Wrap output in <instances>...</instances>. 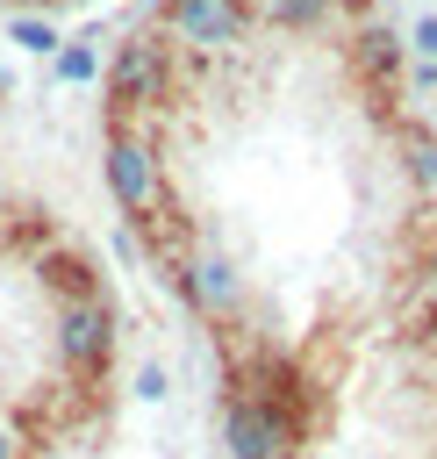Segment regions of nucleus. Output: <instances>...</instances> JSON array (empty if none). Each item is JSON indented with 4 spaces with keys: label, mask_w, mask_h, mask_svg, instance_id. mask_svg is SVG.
I'll list each match as a JSON object with an SVG mask.
<instances>
[{
    "label": "nucleus",
    "mask_w": 437,
    "mask_h": 459,
    "mask_svg": "<svg viewBox=\"0 0 437 459\" xmlns=\"http://www.w3.org/2000/svg\"><path fill=\"white\" fill-rule=\"evenodd\" d=\"M100 79H107V122H136V115H158L172 100L179 65H172V43L158 29H136L129 43H115Z\"/></svg>",
    "instance_id": "1"
},
{
    "label": "nucleus",
    "mask_w": 437,
    "mask_h": 459,
    "mask_svg": "<svg viewBox=\"0 0 437 459\" xmlns=\"http://www.w3.org/2000/svg\"><path fill=\"white\" fill-rule=\"evenodd\" d=\"M100 172H107V194L129 222H150L172 208V186H165V158H158V136L143 122H107V151H100Z\"/></svg>",
    "instance_id": "2"
},
{
    "label": "nucleus",
    "mask_w": 437,
    "mask_h": 459,
    "mask_svg": "<svg viewBox=\"0 0 437 459\" xmlns=\"http://www.w3.org/2000/svg\"><path fill=\"white\" fill-rule=\"evenodd\" d=\"M222 445H229V459H294L301 423H294V416H279L272 402H258V394L229 387V394H222Z\"/></svg>",
    "instance_id": "3"
},
{
    "label": "nucleus",
    "mask_w": 437,
    "mask_h": 459,
    "mask_svg": "<svg viewBox=\"0 0 437 459\" xmlns=\"http://www.w3.org/2000/svg\"><path fill=\"white\" fill-rule=\"evenodd\" d=\"M57 359H64L79 380H100V373L115 366V308H107V294L57 301Z\"/></svg>",
    "instance_id": "4"
},
{
    "label": "nucleus",
    "mask_w": 437,
    "mask_h": 459,
    "mask_svg": "<svg viewBox=\"0 0 437 459\" xmlns=\"http://www.w3.org/2000/svg\"><path fill=\"white\" fill-rule=\"evenodd\" d=\"M172 287L186 294V308L201 316V323H236L244 316V273L222 258V251H208V244H193L179 265H172Z\"/></svg>",
    "instance_id": "5"
},
{
    "label": "nucleus",
    "mask_w": 437,
    "mask_h": 459,
    "mask_svg": "<svg viewBox=\"0 0 437 459\" xmlns=\"http://www.w3.org/2000/svg\"><path fill=\"white\" fill-rule=\"evenodd\" d=\"M244 29H251L244 0H165L158 7V36L186 43V50H229V43H244Z\"/></svg>",
    "instance_id": "6"
},
{
    "label": "nucleus",
    "mask_w": 437,
    "mask_h": 459,
    "mask_svg": "<svg viewBox=\"0 0 437 459\" xmlns=\"http://www.w3.org/2000/svg\"><path fill=\"white\" fill-rule=\"evenodd\" d=\"M351 72L365 79V93L373 100H387V115H394V79H401V36L394 29H380V22H365L358 36H351Z\"/></svg>",
    "instance_id": "7"
},
{
    "label": "nucleus",
    "mask_w": 437,
    "mask_h": 459,
    "mask_svg": "<svg viewBox=\"0 0 437 459\" xmlns=\"http://www.w3.org/2000/svg\"><path fill=\"white\" fill-rule=\"evenodd\" d=\"M401 172L423 201H437V129L430 122H401Z\"/></svg>",
    "instance_id": "8"
},
{
    "label": "nucleus",
    "mask_w": 437,
    "mask_h": 459,
    "mask_svg": "<svg viewBox=\"0 0 437 459\" xmlns=\"http://www.w3.org/2000/svg\"><path fill=\"white\" fill-rule=\"evenodd\" d=\"M344 0H251V22H265V29H322L330 14H337Z\"/></svg>",
    "instance_id": "9"
},
{
    "label": "nucleus",
    "mask_w": 437,
    "mask_h": 459,
    "mask_svg": "<svg viewBox=\"0 0 437 459\" xmlns=\"http://www.w3.org/2000/svg\"><path fill=\"white\" fill-rule=\"evenodd\" d=\"M43 280L57 287V301H79V294H100V287H93V265H86L79 251H50V258H43Z\"/></svg>",
    "instance_id": "10"
},
{
    "label": "nucleus",
    "mask_w": 437,
    "mask_h": 459,
    "mask_svg": "<svg viewBox=\"0 0 437 459\" xmlns=\"http://www.w3.org/2000/svg\"><path fill=\"white\" fill-rule=\"evenodd\" d=\"M50 72H57L64 86H86V79H100V50H93V43H57Z\"/></svg>",
    "instance_id": "11"
},
{
    "label": "nucleus",
    "mask_w": 437,
    "mask_h": 459,
    "mask_svg": "<svg viewBox=\"0 0 437 459\" xmlns=\"http://www.w3.org/2000/svg\"><path fill=\"white\" fill-rule=\"evenodd\" d=\"M14 43H21L29 57H57V43H64V36H57L43 14H14Z\"/></svg>",
    "instance_id": "12"
},
{
    "label": "nucleus",
    "mask_w": 437,
    "mask_h": 459,
    "mask_svg": "<svg viewBox=\"0 0 437 459\" xmlns=\"http://www.w3.org/2000/svg\"><path fill=\"white\" fill-rule=\"evenodd\" d=\"M0 459H29V430L0 416Z\"/></svg>",
    "instance_id": "13"
},
{
    "label": "nucleus",
    "mask_w": 437,
    "mask_h": 459,
    "mask_svg": "<svg viewBox=\"0 0 437 459\" xmlns=\"http://www.w3.org/2000/svg\"><path fill=\"white\" fill-rule=\"evenodd\" d=\"M136 394H143V402H158V394H165V373H158V366H143V373H136Z\"/></svg>",
    "instance_id": "14"
},
{
    "label": "nucleus",
    "mask_w": 437,
    "mask_h": 459,
    "mask_svg": "<svg viewBox=\"0 0 437 459\" xmlns=\"http://www.w3.org/2000/svg\"><path fill=\"white\" fill-rule=\"evenodd\" d=\"M416 50H430V57H437V14H423V22H416Z\"/></svg>",
    "instance_id": "15"
},
{
    "label": "nucleus",
    "mask_w": 437,
    "mask_h": 459,
    "mask_svg": "<svg viewBox=\"0 0 437 459\" xmlns=\"http://www.w3.org/2000/svg\"><path fill=\"white\" fill-rule=\"evenodd\" d=\"M36 7H57V0H21V14H36Z\"/></svg>",
    "instance_id": "16"
},
{
    "label": "nucleus",
    "mask_w": 437,
    "mask_h": 459,
    "mask_svg": "<svg viewBox=\"0 0 437 459\" xmlns=\"http://www.w3.org/2000/svg\"><path fill=\"white\" fill-rule=\"evenodd\" d=\"M244 7H251V0H244Z\"/></svg>",
    "instance_id": "17"
},
{
    "label": "nucleus",
    "mask_w": 437,
    "mask_h": 459,
    "mask_svg": "<svg viewBox=\"0 0 437 459\" xmlns=\"http://www.w3.org/2000/svg\"><path fill=\"white\" fill-rule=\"evenodd\" d=\"M0 7H7V0H0Z\"/></svg>",
    "instance_id": "18"
}]
</instances>
